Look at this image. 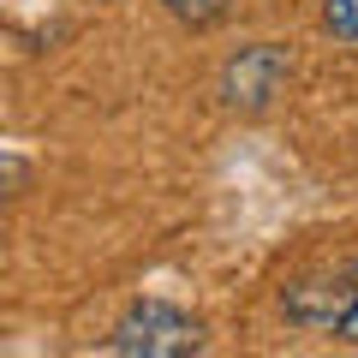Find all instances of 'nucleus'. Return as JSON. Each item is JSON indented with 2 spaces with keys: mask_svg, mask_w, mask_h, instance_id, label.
<instances>
[{
  "mask_svg": "<svg viewBox=\"0 0 358 358\" xmlns=\"http://www.w3.org/2000/svg\"><path fill=\"white\" fill-rule=\"evenodd\" d=\"M108 352L120 358H192L203 352V322L185 317L179 305H162V299H143L108 334Z\"/></svg>",
  "mask_w": 358,
  "mask_h": 358,
  "instance_id": "f03ea898",
  "label": "nucleus"
},
{
  "mask_svg": "<svg viewBox=\"0 0 358 358\" xmlns=\"http://www.w3.org/2000/svg\"><path fill=\"white\" fill-rule=\"evenodd\" d=\"M162 6L179 18V24H215V18L227 13V0H162Z\"/></svg>",
  "mask_w": 358,
  "mask_h": 358,
  "instance_id": "20e7f679",
  "label": "nucleus"
},
{
  "mask_svg": "<svg viewBox=\"0 0 358 358\" xmlns=\"http://www.w3.org/2000/svg\"><path fill=\"white\" fill-rule=\"evenodd\" d=\"M281 310L310 334H341L358 346V257L329 275H305L281 293Z\"/></svg>",
  "mask_w": 358,
  "mask_h": 358,
  "instance_id": "f257e3e1",
  "label": "nucleus"
},
{
  "mask_svg": "<svg viewBox=\"0 0 358 358\" xmlns=\"http://www.w3.org/2000/svg\"><path fill=\"white\" fill-rule=\"evenodd\" d=\"M322 24L341 42H358V0H322Z\"/></svg>",
  "mask_w": 358,
  "mask_h": 358,
  "instance_id": "39448f33",
  "label": "nucleus"
},
{
  "mask_svg": "<svg viewBox=\"0 0 358 358\" xmlns=\"http://www.w3.org/2000/svg\"><path fill=\"white\" fill-rule=\"evenodd\" d=\"M287 54L268 48V42H257V48H245L239 60H227V72H221V96H227L233 108H245V114H263L275 96L287 90Z\"/></svg>",
  "mask_w": 358,
  "mask_h": 358,
  "instance_id": "7ed1b4c3",
  "label": "nucleus"
}]
</instances>
